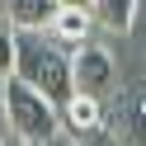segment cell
Returning a JSON list of instances; mask_svg holds the SVG:
<instances>
[{"mask_svg": "<svg viewBox=\"0 0 146 146\" xmlns=\"http://www.w3.org/2000/svg\"><path fill=\"white\" fill-rule=\"evenodd\" d=\"M14 76L47 94L52 104H66L71 90V52L52 42L47 33H14Z\"/></svg>", "mask_w": 146, "mask_h": 146, "instance_id": "1", "label": "cell"}, {"mask_svg": "<svg viewBox=\"0 0 146 146\" xmlns=\"http://www.w3.org/2000/svg\"><path fill=\"white\" fill-rule=\"evenodd\" d=\"M5 118H10V137L24 141V146H47L61 132L57 104L47 94H38L33 85H24L19 76L5 80Z\"/></svg>", "mask_w": 146, "mask_h": 146, "instance_id": "2", "label": "cell"}, {"mask_svg": "<svg viewBox=\"0 0 146 146\" xmlns=\"http://www.w3.org/2000/svg\"><path fill=\"white\" fill-rule=\"evenodd\" d=\"M71 90L76 94H90V99H108L118 90V61L108 47L99 42H80L71 52Z\"/></svg>", "mask_w": 146, "mask_h": 146, "instance_id": "3", "label": "cell"}, {"mask_svg": "<svg viewBox=\"0 0 146 146\" xmlns=\"http://www.w3.org/2000/svg\"><path fill=\"white\" fill-rule=\"evenodd\" d=\"M57 118H61V137H71V141H90V137L104 132V99L71 94L66 104H57Z\"/></svg>", "mask_w": 146, "mask_h": 146, "instance_id": "4", "label": "cell"}, {"mask_svg": "<svg viewBox=\"0 0 146 146\" xmlns=\"http://www.w3.org/2000/svg\"><path fill=\"white\" fill-rule=\"evenodd\" d=\"M104 123H113V132L127 146H146V90H127L118 94L113 113H104Z\"/></svg>", "mask_w": 146, "mask_h": 146, "instance_id": "5", "label": "cell"}, {"mask_svg": "<svg viewBox=\"0 0 146 146\" xmlns=\"http://www.w3.org/2000/svg\"><path fill=\"white\" fill-rule=\"evenodd\" d=\"M90 29H94V10H76V5H61L42 33H47L52 42H61L66 52H76L80 42H90Z\"/></svg>", "mask_w": 146, "mask_h": 146, "instance_id": "6", "label": "cell"}, {"mask_svg": "<svg viewBox=\"0 0 146 146\" xmlns=\"http://www.w3.org/2000/svg\"><path fill=\"white\" fill-rule=\"evenodd\" d=\"M0 10H5V19L14 24V33H42L61 5L57 0H5Z\"/></svg>", "mask_w": 146, "mask_h": 146, "instance_id": "7", "label": "cell"}, {"mask_svg": "<svg viewBox=\"0 0 146 146\" xmlns=\"http://www.w3.org/2000/svg\"><path fill=\"white\" fill-rule=\"evenodd\" d=\"M137 5L141 0H94V24H104L108 33H127L137 24Z\"/></svg>", "mask_w": 146, "mask_h": 146, "instance_id": "8", "label": "cell"}, {"mask_svg": "<svg viewBox=\"0 0 146 146\" xmlns=\"http://www.w3.org/2000/svg\"><path fill=\"white\" fill-rule=\"evenodd\" d=\"M10 76H14V24L0 10V80H10Z\"/></svg>", "mask_w": 146, "mask_h": 146, "instance_id": "9", "label": "cell"}, {"mask_svg": "<svg viewBox=\"0 0 146 146\" xmlns=\"http://www.w3.org/2000/svg\"><path fill=\"white\" fill-rule=\"evenodd\" d=\"M10 141V118H5V80H0V146Z\"/></svg>", "mask_w": 146, "mask_h": 146, "instance_id": "10", "label": "cell"}, {"mask_svg": "<svg viewBox=\"0 0 146 146\" xmlns=\"http://www.w3.org/2000/svg\"><path fill=\"white\" fill-rule=\"evenodd\" d=\"M57 5H76V10H94V0H57Z\"/></svg>", "mask_w": 146, "mask_h": 146, "instance_id": "11", "label": "cell"}, {"mask_svg": "<svg viewBox=\"0 0 146 146\" xmlns=\"http://www.w3.org/2000/svg\"><path fill=\"white\" fill-rule=\"evenodd\" d=\"M47 146H80V141H71V137H61V132H57V137H52Z\"/></svg>", "mask_w": 146, "mask_h": 146, "instance_id": "12", "label": "cell"}, {"mask_svg": "<svg viewBox=\"0 0 146 146\" xmlns=\"http://www.w3.org/2000/svg\"><path fill=\"white\" fill-rule=\"evenodd\" d=\"M5 146H24V141H14V137H10V141H5Z\"/></svg>", "mask_w": 146, "mask_h": 146, "instance_id": "13", "label": "cell"}]
</instances>
